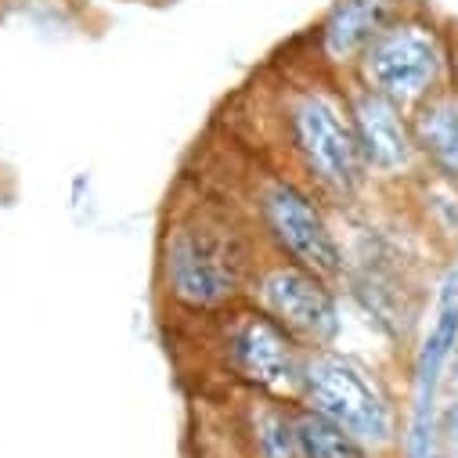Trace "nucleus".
<instances>
[{"instance_id": "f257e3e1", "label": "nucleus", "mask_w": 458, "mask_h": 458, "mask_svg": "<svg viewBox=\"0 0 458 458\" xmlns=\"http://www.w3.org/2000/svg\"><path fill=\"white\" fill-rule=\"evenodd\" d=\"M257 227L202 191L174 202L159 235V285L184 314H213L250 296L257 275Z\"/></svg>"}, {"instance_id": "f03ea898", "label": "nucleus", "mask_w": 458, "mask_h": 458, "mask_svg": "<svg viewBox=\"0 0 458 458\" xmlns=\"http://www.w3.org/2000/svg\"><path fill=\"white\" fill-rule=\"evenodd\" d=\"M278 123L303 184L318 199L354 202L369 177L343 76L303 55V72L289 76L278 94Z\"/></svg>"}, {"instance_id": "7ed1b4c3", "label": "nucleus", "mask_w": 458, "mask_h": 458, "mask_svg": "<svg viewBox=\"0 0 458 458\" xmlns=\"http://www.w3.org/2000/svg\"><path fill=\"white\" fill-rule=\"evenodd\" d=\"M451 55L454 30L429 8V0H419L365 47L351 80L411 112L419 101L451 83Z\"/></svg>"}, {"instance_id": "20e7f679", "label": "nucleus", "mask_w": 458, "mask_h": 458, "mask_svg": "<svg viewBox=\"0 0 458 458\" xmlns=\"http://www.w3.org/2000/svg\"><path fill=\"white\" fill-rule=\"evenodd\" d=\"M209 325V343L216 369L227 376L232 390H260V394H296V376L303 361V343L282 328L264 307H257L250 296L213 310L199 314Z\"/></svg>"}, {"instance_id": "39448f33", "label": "nucleus", "mask_w": 458, "mask_h": 458, "mask_svg": "<svg viewBox=\"0 0 458 458\" xmlns=\"http://www.w3.org/2000/svg\"><path fill=\"white\" fill-rule=\"evenodd\" d=\"M296 404L332 419L372 451L397 444V408L383 383L354 358L332 347H307L296 376Z\"/></svg>"}, {"instance_id": "423d86ee", "label": "nucleus", "mask_w": 458, "mask_h": 458, "mask_svg": "<svg viewBox=\"0 0 458 458\" xmlns=\"http://www.w3.org/2000/svg\"><path fill=\"white\" fill-rule=\"evenodd\" d=\"M253 227H260L257 235L271 246V253L289 257L328 282L347 275V260H343L328 213L300 177L267 170L253 184Z\"/></svg>"}, {"instance_id": "0eeeda50", "label": "nucleus", "mask_w": 458, "mask_h": 458, "mask_svg": "<svg viewBox=\"0 0 458 458\" xmlns=\"http://www.w3.org/2000/svg\"><path fill=\"white\" fill-rule=\"evenodd\" d=\"M250 300L289 328L303 347H332L343 328L335 282L278 253L257 264Z\"/></svg>"}, {"instance_id": "6e6552de", "label": "nucleus", "mask_w": 458, "mask_h": 458, "mask_svg": "<svg viewBox=\"0 0 458 458\" xmlns=\"http://www.w3.org/2000/svg\"><path fill=\"white\" fill-rule=\"evenodd\" d=\"M343 83H347V105L354 116V131L361 141L369 177L419 181L426 170H422L415 134H411V112L351 76H343Z\"/></svg>"}, {"instance_id": "1a4fd4ad", "label": "nucleus", "mask_w": 458, "mask_h": 458, "mask_svg": "<svg viewBox=\"0 0 458 458\" xmlns=\"http://www.w3.org/2000/svg\"><path fill=\"white\" fill-rule=\"evenodd\" d=\"M419 0H328L310 26L307 58L335 76H351L365 47Z\"/></svg>"}, {"instance_id": "9d476101", "label": "nucleus", "mask_w": 458, "mask_h": 458, "mask_svg": "<svg viewBox=\"0 0 458 458\" xmlns=\"http://www.w3.org/2000/svg\"><path fill=\"white\" fill-rule=\"evenodd\" d=\"M411 134L422 170L458 191V87L447 83L411 108Z\"/></svg>"}, {"instance_id": "9b49d317", "label": "nucleus", "mask_w": 458, "mask_h": 458, "mask_svg": "<svg viewBox=\"0 0 458 458\" xmlns=\"http://www.w3.org/2000/svg\"><path fill=\"white\" fill-rule=\"evenodd\" d=\"M296 433L303 458H376V451L365 440H358L354 433L303 404H296Z\"/></svg>"}, {"instance_id": "f8f14e48", "label": "nucleus", "mask_w": 458, "mask_h": 458, "mask_svg": "<svg viewBox=\"0 0 458 458\" xmlns=\"http://www.w3.org/2000/svg\"><path fill=\"white\" fill-rule=\"evenodd\" d=\"M433 458H458V394L437 408V419H433Z\"/></svg>"}, {"instance_id": "ddd939ff", "label": "nucleus", "mask_w": 458, "mask_h": 458, "mask_svg": "<svg viewBox=\"0 0 458 458\" xmlns=\"http://www.w3.org/2000/svg\"><path fill=\"white\" fill-rule=\"evenodd\" d=\"M447 383H451L454 394H458V347H454V354H451V361H447Z\"/></svg>"}]
</instances>
